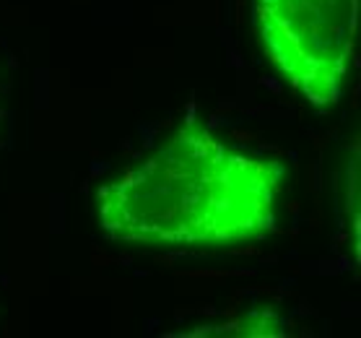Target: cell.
<instances>
[{
  "label": "cell",
  "mask_w": 361,
  "mask_h": 338,
  "mask_svg": "<svg viewBox=\"0 0 361 338\" xmlns=\"http://www.w3.org/2000/svg\"><path fill=\"white\" fill-rule=\"evenodd\" d=\"M286 167L182 125L140 164L97 190L99 229L133 248H226L276 229Z\"/></svg>",
  "instance_id": "6da1fadb"
},
{
  "label": "cell",
  "mask_w": 361,
  "mask_h": 338,
  "mask_svg": "<svg viewBox=\"0 0 361 338\" xmlns=\"http://www.w3.org/2000/svg\"><path fill=\"white\" fill-rule=\"evenodd\" d=\"M359 0H255V26L279 73L314 107L343 97Z\"/></svg>",
  "instance_id": "7a4b0ae2"
},
{
  "label": "cell",
  "mask_w": 361,
  "mask_h": 338,
  "mask_svg": "<svg viewBox=\"0 0 361 338\" xmlns=\"http://www.w3.org/2000/svg\"><path fill=\"white\" fill-rule=\"evenodd\" d=\"M182 338H219V336H286V322L271 310H255L250 315H239L221 325H200L195 330L177 333Z\"/></svg>",
  "instance_id": "3957f363"
}]
</instances>
